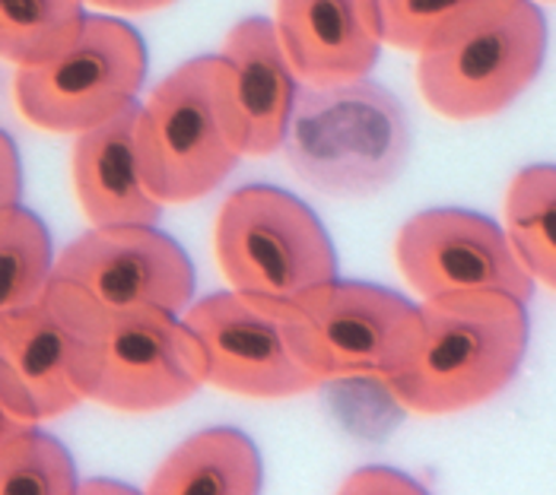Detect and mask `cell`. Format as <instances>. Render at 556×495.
Here are the masks:
<instances>
[{"label":"cell","instance_id":"cell-4","mask_svg":"<svg viewBox=\"0 0 556 495\" xmlns=\"http://www.w3.org/2000/svg\"><path fill=\"white\" fill-rule=\"evenodd\" d=\"M290 168L331 198H366L391 185L407 163L401 105L369 82L308 86L296 96L283 137Z\"/></svg>","mask_w":556,"mask_h":495},{"label":"cell","instance_id":"cell-2","mask_svg":"<svg viewBox=\"0 0 556 495\" xmlns=\"http://www.w3.org/2000/svg\"><path fill=\"white\" fill-rule=\"evenodd\" d=\"M140 172L163 204H191L216 191L242 163V122L232 67L223 54L178 64L140 105Z\"/></svg>","mask_w":556,"mask_h":495},{"label":"cell","instance_id":"cell-27","mask_svg":"<svg viewBox=\"0 0 556 495\" xmlns=\"http://www.w3.org/2000/svg\"><path fill=\"white\" fill-rule=\"evenodd\" d=\"M554 3H556V0H554Z\"/></svg>","mask_w":556,"mask_h":495},{"label":"cell","instance_id":"cell-25","mask_svg":"<svg viewBox=\"0 0 556 495\" xmlns=\"http://www.w3.org/2000/svg\"><path fill=\"white\" fill-rule=\"evenodd\" d=\"M29 426H39V422H29V419H23L20 412H13L7 407V401L0 397V452L16 439V435H23Z\"/></svg>","mask_w":556,"mask_h":495},{"label":"cell","instance_id":"cell-10","mask_svg":"<svg viewBox=\"0 0 556 495\" xmlns=\"http://www.w3.org/2000/svg\"><path fill=\"white\" fill-rule=\"evenodd\" d=\"M181 321L201 343L207 384L226 394L283 401L321 384V378L300 363L283 308L223 289L191 302Z\"/></svg>","mask_w":556,"mask_h":495},{"label":"cell","instance_id":"cell-9","mask_svg":"<svg viewBox=\"0 0 556 495\" xmlns=\"http://www.w3.org/2000/svg\"><path fill=\"white\" fill-rule=\"evenodd\" d=\"M300 363L321 381L382 378L401 369L420 337V305L363 280H331L283 308Z\"/></svg>","mask_w":556,"mask_h":495},{"label":"cell","instance_id":"cell-5","mask_svg":"<svg viewBox=\"0 0 556 495\" xmlns=\"http://www.w3.org/2000/svg\"><path fill=\"white\" fill-rule=\"evenodd\" d=\"M194 283L188 251L156 226H92L54 257L45 292L96 328L137 308L181 315Z\"/></svg>","mask_w":556,"mask_h":495},{"label":"cell","instance_id":"cell-6","mask_svg":"<svg viewBox=\"0 0 556 495\" xmlns=\"http://www.w3.org/2000/svg\"><path fill=\"white\" fill-rule=\"evenodd\" d=\"M547 16L534 0H506L417 58V89L448 122L506 112L538 80L547 58Z\"/></svg>","mask_w":556,"mask_h":495},{"label":"cell","instance_id":"cell-19","mask_svg":"<svg viewBox=\"0 0 556 495\" xmlns=\"http://www.w3.org/2000/svg\"><path fill=\"white\" fill-rule=\"evenodd\" d=\"M84 20V0H0V61L42 64L74 41Z\"/></svg>","mask_w":556,"mask_h":495},{"label":"cell","instance_id":"cell-21","mask_svg":"<svg viewBox=\"0 0 556 495\" xmlns=\"http://www.w3.org/2000/svg\"><path fill=\"white\" fill-rule=\"evenodd\" d=\"M77 486H80V477H77V464L71 452L39 426H29L0 452V495H71L77 493Z\"/></svg>","mask_w":556,"mask_h":495},{"label":"cell","instance_id":"cell-14","mask_svg":"<svg viewBox=\"0 0 556 495\" xmlns=\"http://www.w3.org/2000/svg\"><path fill=\"white\" fill-rule=\"evenodd\" d=\"M137 122L140 102L77 134L71 175L80 210L92 226H156L166 210L143 181Z\"/></svg>","mask_w":556,"mask_h":495},{"label":"cell","instance_id":"cell-15","mask_svg":"<svg viewBox=\"0 0 556 495\" xmlns=\"http://www.w3.org/2000/svg\"><path fill=\"white\" fill-rule=\"evenodd\" d=\"M219 54L232 67L245 156H270L274 150L283 147L300 96V80L290 67L274 20H239L226 33Z\"/></svg>","mask_w":556,"mask_h":495},{"label":"cell","instance_id":"cell-18","mask_svg":"<svg viewBox=\"0 0 556 495\" xmlns=\"http://www.w3.org/2000/svg\"><path fill=\"white\" fill-rule=\"evenodd\" d=\"M51 267L54 248L42 219L26 206L0 216V325L42 302Z\"/></svg>","mask_w":556,"mask_h":495},{"label":"cell","instance_id":"cell-13","mask_svg":"<svg viewBox=\"0 0 556 495\" xmlns=\"http://www.w3.org/2000/svg\"><path fill=\"white\" fill-rule=\"evenodd\" d=\"M274 26L305 86L366 80L382 54V20L376 0H277Z\"/></svg>","mask_w":556,"mask_h":495},{"label":"cell","instance_id":"cell-12","mask_svg":"<svg viewBox=\"0 0 556 495\" xmlns=\"http://www.w3.org/2000/svg\"><path fill=\"white\" fill-rule=\"evenodd\" d=\"M89 325L48 292L0 325V397L29 422L58 419L84 404L77 366Z\"/></svg>","mask_w":556,"mask_h":495},{"label":"cell","instance_id":"cell-20","mask_svg":"<svg viewBox=\"0 0 556 495\" xmlns=\"http://www.w3.org/2000/svg\"><path fill=\"white\" fill-rule=\"evenodd\" d=\"M500 3L506 0H376L382 41L414 54L458 36Z\"/></svg>","mask_w":556,"mask_h":495},{"label":"cell","instance_id":"cell-24","mask_svg":"<svg viewBox=\"0 0 556 495\" xmlns=\"http://www.w3.org/2000/svg\"><path fill=\"white\" fill-rule=\"evenodd\" d=\"M86 7L92 10H105V13H156V10H166L175 0H84Z\"/></svg>","mask_w":556,"mask_h":495},{"label":"cell","instance_id":"cell-23","mask_svg":"<svg viewBox=\"0 0 556 495\" xmlns=\"http://www.w3.org/2000/svg\"><path fill=\"white\" fill-rule=\"evenodd\" d=\"M23 198V163L13 137L0 130V216H7Z\"/></svg>","mask_w":556,"mask_h":495},{"label":"cell","instance_id":"cell-7","mask_svg":"<svg viewBox=\"0 0 556 495\" xmlns=\"http://www.w3.org/2000/svg\"><path fill=\"white\" fill-rule=\"evenodd\" d=\"M147 80V45L112 13H86L80 33L42 64L16 67L13 99L48 134H84L137 102Z\"/></svg>","mask_w":556,"mask_h":495},{"label":"cell","instance_id":"cell-3","mask_svg":"<svg viewBox=\"0 0 556 495\" xmlns=\"http://www.w3.org/2000/svg\"><path fill=\"white\" fill-rule=\"evenodd\" d=\"M216 264L232 292L287 308L338 277V251L318 213L274 185L226 194L214 229Z\"/></svg>","mask_w":556,"mask_h":495},{"label":"cell","instance_id":"cell-8","mask_svg":"<svg viewBox=\"0 0 556 495\" xmlns=\"http://www.w3.org/2000/svg\"><path fill=\"white\" fill-rule=\"evenodd\" d=\"M77 384L84 401L128 416L172 410L204 384L198 337L166 308H137L86 330Z\"/></svg>","mask_w":556,"mask_h":495},{"label":"cell","instance_id":"cell-11","mask_svg":"<svg viewBox=\"0 0 556 495\" xmlns=\"http://www.w3.org/2000/svg\"><path fill=\"white\" fill-rule=\"evenodd\" d=\"M394 261L407 287L424 299L448 292H509L531 302L534 277L518 261L506 229L490 216L435 206L410 216L394 239Z\"/></svg>","mask_w":556,"mask_h":495},{"label":"cell","instance_id":"cell-17","mask_svg":"<svg viewBox=\"0 0 556 495\" xmlns=\"http://www.w3.org/2000/svg\"><path fill=\"white\" fill-rule=\"evenodd\" d=\"M506 236L518 261L556 292V165L538 163L515 172L506 191Z\"/></svg>","mask_w":556,"mask_h":495},{"label":"cell","instance_id":"cell-26","mask_svg":"<svg viewBox=\"0 0 556 495\" xmlns=\"http://www.w3.org/2000/svg\"><path fill=\"white\" fill-rule=\"evenodd\" d=\"M77 493H134V486L115 483V480H89V483L77 486Z\"/></svg>","mask_w":556,"mask_h":495},{"label":"cell","instance_id":"cell-1","mask_svg":"<svg viewBox=\"0 0 556 495\" xmlns=\"http://www.w3.org/2000/svg\"><path fill=\"white\" fill-rule=\"evenodd\" d=\"M528 302L477 289L424 299L420 337L388 394L417 416H452L493 401L513 384L528 353Z\"/></svg>","mask_w":556,"mask_h":495},{"label":"cell","instance_id":"cell-16","mask_svg":"<svg viewBox=\"0 0 556 495\" xmlns=\"http://www.w3.org/2000/svg\"><path fill=\"white\" fill-rule=\"evenodd\" d=\"M264 486L261 452L242 429L211 426L185 439L160 464L147 493L255 495Z\"/></svg>","mask_w":556,"mask_h":495},{"label":"cell","instance_id":"cell-22","mask_svg":"<svg viewBox=\"0 0 556 495\" xmlns=\"http://www.w3.org/2000/svg\"><path fill=\"white\" fill-rule=\"evenodd\" d=\"M341 493H386V495H417L427 493L420 480L394 470V467H382V464H372V467H359L353 470L346 480L341 483Z\"/></svg>","mask_w":556,"mask_h":495}]
</instances>
